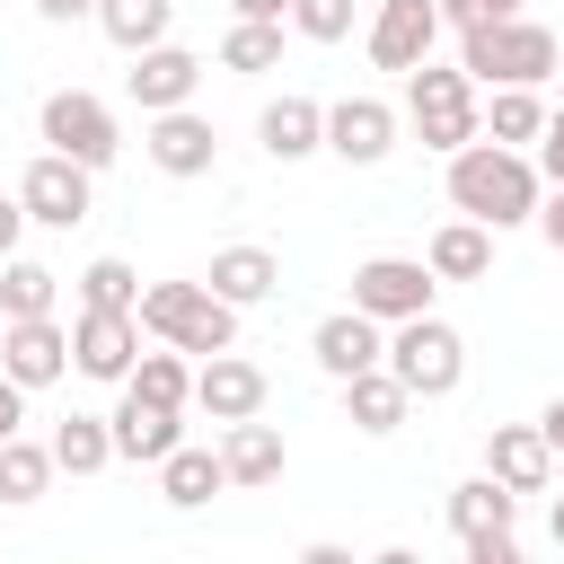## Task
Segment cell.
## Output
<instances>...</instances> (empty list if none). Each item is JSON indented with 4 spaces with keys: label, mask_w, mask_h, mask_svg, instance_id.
Wrapping results in <instances>:
<instances>
[{
    "label": "cell",
    "mask_w": 564,
    "mask_h": 564,
    "mask_svg": "<svg viewBox=\"0 0 564 564\" xmlns=\"http://www.w3.org/2000/svg\"><path fill=\"white\" fill-rule=\"evenodd\" d=\"M538 194H546V176H538L529 150H502V141L449 150V203H458V220H485L502 238V229L538 220Z\"/></svg>",
    "instance_id": "obj_1"
},
{
    "label": "cell",
    "mask_w": 564,
    "mask_h": 564,
    "mask_svg": "<svg viewBox=\"0 0 564 564\" xmlns=\"http://www.w3.org/2000/svg\"><path fill=\"white\" fill-rule=\"evenodd\" d=\"M555 62H564V44L538 18H476V26H458V70L476 88H538Z\"/></svg>",
    "instance_id": "obj_2"
},
{
    "label": "cell",
    "mask_w": 564,
    "mask_h": 564,
    "mask_svg": "<svg viewBox=\"0 0 564 564\" xmlns=\"http://www.w3.org/2000/svg\"><path fill=\"white\" fill-rule=\"evenodd\" d=\"M132 326H141V335H159V344H176V352H203V361L238 344V308H229V300H212L203 282H141Z\"/></svg>",
    "instance_id": "obj_3"
},
{
    "label": "cell",
    "mask_w": 564,
    "mask_h": 564,
    "mask_svg": "<svg viewBox=\"0 0 564 564\" xmlns=\"http://www.w3.org/2000/svg\"><path fill=\"white\" fill-rule=\"evenodd\" d=\"M405 123L423 132V150H467L476 141V79L458 62H414L405 70Z\"/></svg>",
    "instance_id": "obj_4"
},
{
    "label": "cell",
    "mask_w": 564,
    "mask_h": 564,
    "mask_svg": "<svg viewBox=\"0 0 564 564\" xmlns=\"http://www.w3.org/2000/svg\"><path fill=\"white\" fill-rule=\"evenodd\" d=\"M388 370H397V388L405 397H449L458 379H467V335L449 326V317H405V326H388Z\"/></svg>",
    "instance_id": "obj_5"
},
{
    "label": "cell",
    "mask_w": 564,
    "mask_h": 564,
    "mask_svg": "<svg viewBox=\"0 0 564 564\" xmlns=\"http://www.w3.org/2000/svg\"><path fill=\"white\" fill-rule=\"evenodd\" d=\"M35 132H44V150L53 159H70V167H115V150H123V132H115V106L106 97H88V88H53L44 97V115H35Z\"/></svg>",
    "instance_id": "obj_6"
},
{
    "label": "cell",
    "mask_w": 564,
    "mask_h": 564,
    "mask_svg": "<svg viewBox=\"0 0 564 564\" xmlns=\"http://www.w3.org/2000/svg\"><path fill=\"white\" fill-rule=\"evenodd\" d=\"M352 308L379 317V326L423 317L432 308V264L423 256H370V264H352Z\"/></svg>",
    "instance_id": "obj_7"
},
{
    "label": "cell",
    "mask_w": 564,
    "mask_h": 564,
    "mask_svg": "<svg viewBox=\"0 0 564 564\" xmlns=\"http://www.w3.org/2000/svg\"><path fill=\"white\" fill-rule=\"evenodd\" d=\"M132 361H141V326H132L123 308H79V317H70V370H79V379L123 388Z\"/></svg>",
    "instance_id": "obj_8"
},
{
    "label": "cell",
    "mask_w": 564,
    "mask_h": 564,
    "mask_svg": "<svg viewBox=\"0 0 564 564\" xmlns=\"http://www.w3.org/2000/svg\"><path fill=\"white\" fill-rule=\"evenodd\" d=\"M18 203H26V220H44V229H79V220H88V203H97V176L44 150V159H26Z\"/></svg>",
    "instance_id": "obj_9"
},
{
    "label": "cell",
    "mask_w": 564,
    "mask_h": 564,
    "mask_svg": "<svg viewBox=\"0 0 564 564\" xmlns=\"http://www.w3.org/2000/svg\"><path fill=\"white\" fill-rule=\"evenodd\" d=\"M0 370L35 397V388H53L62 370H70V326L62 317H0Z\"/></svg>",
    "instance_id": "obj_10"
},
{
    "label": "cell",
    "mask_w": 564,
    "mask_h": 564,
    "mask_svg": "<svg viewBox=\"0 0 564 564\" xmlns=\"http://www.w3.org/2000/svg\"><path fill=\"white\" fill-rule=\"evenodd\" d=\"M361 44H370L379 70H414V62H432V44H441V9H432V0H379L370 26H361Z\"/></svg>",
    "instance_id": "obj_11"
},
{
    "label": "cell",
    "mask_w": 564,
    "mask_h": 564,
    "mask_svg": "<svg viewBox=\"0 0 564 564\" xmlns=\"http://www.w3.org/2000/svg\"><path fill=\"white\" fill-rule=\"evenodd\" d=\"M194 88H203V62H194L185 44H150V53H132V70H123V97H132L141 115H176V106H194Z\"/></svg>",
    "instance_id": "obj_12"
},
{
    "label": "cell",
    "mask_w": 564,
    "mask_h": 564,
    "mask_svg": "<svg viewBox=\"0 0 564 564\" xmlns=\"http://www.w3.org/2000/svg\"><path fill=\"white\" fill-rule=\"evenodd\" d=\"M326 150H335L344 167H379V159L397 150V106H388V97H335V106H326Z\"/></svg>",
    "instance_id": "obj_13"
},
{
    "label": "cell",
    "mask_w": 564,
    "mask_h": 564,
    "mask_svg": "<svg viewBox=\"0 0 564 564\" xmlns=\"http://www.w3.org/2000/svg\"><path fill=\"white\" fill-rule=\"evenodd\" d=\"M141 159H150L159 176H212V159H220V132H212V115L176 106V115H150V132H141Z\"/></svg>",
    "instance_id": "obj_14"
},
{
    "label": "cell",
    "mask_w": 564,
    "mask_h": 564,
    "mask_svg": "<svg viewBox=\"0 0 564 564\" xmlns=\"http://www.w3.org/2000/svg\"><path fill=\"white\" fill-rule=\"evenodd\" d=\"M308 352H317V370L344 388V379H361V370H379V361H388V326H379V317H361V308H335V317H317Z\"/></svg>",
    "instance_id": "obj_15"
},
{
    "label": "cell",
    "mask_w": 564,
    "mask_h": 564,
    "mask_svg": "<svg viewBox=\"0 0 564 564\" xmlns=\"http://www.w3.org/2000/svg\"><path fill=\"white\" fill-rule=\"evenodd\" d=\"M194 405H203L220 432H229V423H256V414H264V370L229 344V352H212V361L194 370Z\"/></svg>",
    "instance_id": "obj_16"
},
{
    "label": "cell",
    "mask_w": 564,
    "mask_h": 564,
    "mask_svg": "<svg viewBox=\"0 0 564 564\" xmlns=\"http://www.w3.org/2000/svg\"><path fill=\"white\" fill-rule=\"evenodd\" d=\"M106 432H115V458H132V467H159L176 441H185V414L176 405H150V397H115V414H106Z\"/></svg>",
    "instance_id": "obj_17"
},
{
    "label": "cell",
    "mask_w": 564,
    "mask_h": 564,
    "mask_svg": "<svg viewBox=\"0 0 564 564\" xmlns=\"http://www.w3.org/2000/svg\"><path fill=\"white\" fill-rule=\"evenodd\" d=\"M485 476L511 494H546L555 485V449L538 441V423H494L485 432Z\"/></svg>",
    "instance_id": "obj_18"
},
{
    "label": "cell",
    "mask_w": 564,
    "mask_h": 564,
    "mask_svg": "<svg viewBox=\"0 0 564 564\" xmlns=\"http://www.w3.org/2000/svg\"><path fill=\"white\" fill-rule=\"evenodd\" d=\"M256 141H264V159H282V167H291V159H317V150H326V106L282 88V97L256 115Z\"/></svg>",
    "instance_id": "obj_19"
},
{
    "label": "cell",
    "mask_w": 564,
    "mask_h": 564,
    "mask_svg": "<svg viewBox=\"0 0 564 564\" xmlns=\"http://www.w3.org/2000/svg\"><path fill=\"white\" fill-rule=\"evenodd\" d=\"M203 291L229 300V308H256V300L282 291V256H273V247H220L212 273H203Z\"/></svg>",
    "instance_id": "obj_20"
},
{
    "label": "cell",
    "mask_w": 564,
    "mask_h": 564,
    "mask_svg": "<svg viewBox=\"0 0 564 564\" xmlns=\"http://www.w3.org/2000/svg\"><path fill=\"white\" fill-rule=\"evenodd\" d=\"M423 264H432V282H485L494 273V229L485 220H441Z\"/></svg>",
    "instance_id": "obj_21"
},
{
    "label": "cell",
    "mask_w": 564,
    "mask_h": 564,
    "mask_svg": "<svg viewBox=\"0 0 564 564\" xmlns=\"http://www.w3.org/2000/svg\"><path fill=\"white\" fill-rule=\"evenodd\" d=\"M511 520H520V494L511 485H494V476H467V485H449V529L476 546V538H511Z\"/></svg>",
    "instance_id": "obj_22"
},
{
    "label": "cell",
    "mask_w": 564,
    "mask_h": 564,
    "mask_svg": "<svg viewBox=\"0 0 564 564\" xmlns=\"http://www.w3.org/2000/svg\"><path fill=\"white\" fill-rule=\"evenodd\" d=\"M220 485H229V476H220V449H194V441H176V449L159 458V502H167V511H203Z\"/></svg>",
    "instance_id": "obj_23"
},
{
    "label": "cell",
    "mask_w": 564,
    "mask_h": 564,
    "mask_svg": "<svg viewBox=\"0 0 564 564\" xmlns=\"http://www.w3.org/2000/svg\"><path fill=\"white\" fill-rule=\"evenodd\" d=\"M405 388H397V370L379 361V370H361V379H344V414H352V432H370V441H388L397 423H405Z\"/></svg>",
    "instance_id": "obj_24"
},
{
    "label": "cell",
    "mask_w": 564,
    "mask_h": 564,
    "mask_svg": "<svg viewBox=\"0 0 564 564\" xmlns=\"http://www.w3.org/2000/svg\"><path fill=\"white\" fill-rule=\"evenodd\" d=\"M538 132H546V97H538V88H494V106H476V141L529 150Z\"/></svg>",
    "instance_id": "obj_25"
},
{
    "label": "cell",
    "mask_w": 564,
    "mask_h": 564,
    "mask_svg": "<svg viewBox=\"0 0 564 564\" xmlns=\"http://www.w3.org/2000/svg\"><path fill=\"white\" fill-rule=\"evenodd\" d=\"M44 449H53V476H97V467H115V432H106V414H62Z\"/></svg>",
    "instance_id": "obj_26"
},
{
    "label": "cell",
    "mask_w": 564,
    "mask_h": 564,
    "mask_svg": "<svg viewBox=\"0 0 564 564\" xmlns=\"http://www.w3.org/2000/svg\"><path fill=\"white\" fill-rule=\"evenodd\" d=\"M220 476H229V485H273V476H282V432H273V423H229Z\"/></svg>",
    "instance_id": "obj_27"
},
{
    "label": "cell",
    "mask_w": 564,
    "mask_h": 564,
    "mask_svg": "<svg viewBox=\"0 0 564 564\" xmlns=\"http://www.w3.org/2000/svg\"><path fill=\"white\" fill-rule=\"evenodd\" d=\"M97 26H106L123 53H150V44H167L176 0H97Z\"/></svg>",
    "instance_id": "obj_28"
},
{
    "label": "cell",
    "mask_w": 564,
    "mask_h": 564,
    "mask_svg": "<svg viewBox=\"0 0 564 564\" xmlns=\"http://www.w3.org/2000/svg\"><path fill=\"white\" fill-rule=\"evenodd\" d=\"M53 300H62V273L53 264H35V256H9L0 264V317H53Z\"/></svg>",
    "instance_id": "obj_29"
},
{
    "label": "cell",
    "mask_w": 564,
    "mask_h": 564,
    "mask_svg": "<svg viewBox=\"0 0 564 564\" xmlns=\"http://www.w3.org/2000/svg\"><path fill=\"white\" fill-rule=\"evenodd\" d=\"M123 388H132V397H150V405H176V414L194 405V370H185V352H176V344H167V352H141Z\"/></svg>",
    "instance_id": "obj_30"
},
{
    "label": "cell",
    "mask_w": 564,
    "mask_h": 564,
    "mask_svg": "<svg viewBox=\"0 0 564 564\" xmlns=\"http://www.w3.org/2000/svg\"><path fill=\"white\" fill-rule=\"evenodd\" d=\"M44 485H53V449L44 441H0V502H44Z\"/></svg>",
    "instance_id": "obj_31"
},
{
    "label": "cell",
    "mask_w": 564,
    "mask_h": 564,
    "mask_svg": "<svg viewBox=\"0 0 564 564\" xmlns=\"http://www.w3.org/2000/svg\"><path fill=\"white\" fill-rule=\"evenodd\" d=\"M220 70H282V26H264V18H238L229 35H220Z\"/></svg>",
    "instance_id": "obj_32"
},
{
    "label": "cell",
    "mask_w": 564,
    "mask_h": 564,
    "mask_svg": "<svg viewBox=\"0 0 564 564\" xmlns=\"http://www.w3.org/2000/svg\"><path fill=\"white\" fill-rule=\"evenodd\" d=\"M79 308H123V317H132V308H141V273H132L123 256H97V264L79 273Z\"/></svg>",
    "instance_id": "obj_33"
},
{
    "label": "cell",
    "mask_w": 564,
    "mask_h": 564,
    "mask_svg": "<svg viewBox=\"0 0 564 564\" xmlns=\"http://www.w3.org/2000/svg\"><path fill=\"white\" fill-rule=\"evenodd\" d=\"M291 26L308 44H344L352 35V0H291Z\"/></svg>",
    "instance_id": "obj_34"
},
{
    "label": "cell",
    "mask_w": 564,
    "mask_h": 564,
    "mask_svg": "<svg viewBox=\"0 0 564 564\" xmlns=\"http://www.w3.org/2000/svg\"><path fill=\"white\" fill-rule=\"evenodd\" d=\"M441 26H476V18H529V0H432Z\"/></svg>",
    "instance_id": "obj_35"
},
{
    "label": "cell",
    "mask_w": 564,
    "mask_h": 564,
    "mask_svg": "<svg viewBox=\"0 0 564 564\" xmlns=\"http://www.w3.org/2000/svg\"><path fill=\"white\" fill-rule=\"evenodd\" d=\"M538 176L564 185V106H546V132H538Z\"/></svg>",
    "instance_id": "obj_36"
},
{
    "label": "cell",
    "mask_w": 564,
    "mask_h": 564,
    "mask_svg": "<svg viewBox=\"0 0 564 564\" xmlns=\"http://www.w3.org/2000/svg\"><path fill=\"white\" fill-rule=\"evenodd\" d=\"M18 238H26V203H18V194H0V264L18 256Z\"/></svg>",
    "instance_id": "obj_37"
},
{
    "label": "cell",
    "mask_w": 564,
    "mask_h": 564,
    "mask_svg": "<svg viewBox=\"0 0 564 564\" xmlns=\"http://www.w3.org/2000/svg\"><path fill=\"white\" fill-rule=\"evenodd\" d=\"M18 423H26V388L0 370V432H18Z\"/></svg>",
    "instance_id": "obj_38"
},
{
    "label": "cell",
    "mask_w": 564,
    "mask_h": 564,
    "mask_svg": "<svg viewBox=\"0 0 564 564\" xmlns=\"http://www.w3.org/2000/svg\"><path fill=\"white\" fill-rule=\"evenodd\" d=\"M467 564H529V555H520L511 538H476V546H467Z\"/></svg>",
    "instance_id": "obj_39"
},
{
    "label": "cell",
    "mask_w": 564,
    "mask_h": 564,
    "mask_svg": "<svg viewBox=\"0 0 564 564\" xmlns=\"http://www.w3.org/2000/svg\"><path fill=\"white\" fill-rule=\"evenodd\" d=\"M35 18H53V26H79V18H97V0H35Z\"/></svg>",
    "instance_id": "obj_40"
},
{
    "label": "cell",
    "mask_w": 564,
    "mask_h": 564,
    "mask_svg": "<svg viewBox=\"0 0 564 564\" xmlns=\"http://www.w3.org/2000/svg\"><path fill=\"white\" fill-rule=\"evenodd\" d=\"M538 441H546V449H555V467H564V397L538 414Z\"/></svg>",
    "instance_id": "obj_41"
},
{
    "label": "cell",
    "mask_w": 564,
    "mask_h": 564,
    "mask_svg": "<svg viewBox=\"0 0 564 564\" xmlns=\"http://www.w3.org/2000/svg\"><path fill=\"white\" fill-rule=\"evenodd\" d=\"M229 9H238V18H264V26H282V18H291V0H229Z\"/></svg>",
    "instance_id": "obj_42"
},
{
    "label": "cell",
    "mask_w": 564,
    "mask_h": 564,
    "mask_svg": "<svg viewBox=\"0 0 564 564\" xmlns=\"http://www.w3.org/2000/svg\"><path fill=\"white\" fill-rule=\"evenodd\" d=\"M300 564H352V546H326L317 538V546H300Z\"/></svg>",
    "instance_id": "obj_43"
},
{
    "label": "cell",
    "mask_w": 564,
    "mask_h": 564,
    "mask_svg": "<svg viewBox=\"0 0 564 564\" xmlns=\"http://www.w3.org/2000/svg\"><path fill=\"white\" fill-rule=\"evenodd\" d=\"M361 564H423L414 546H379V555H361Z\"/></svg>",
    "instance_id": "obj_44"
},
{
    "label": "cell",
    "mask_w": 564,
    "mask_h": 564,
    "mask_svg": "<svg viewBox=\"0 0 564 564\" xmlns=\"http://www.w3.org/2000/svg\"><path fill=\"white\" fill-rule=\"evenodd\" d=\"M546 529H555V546H564V494H555V511H546Z\"/></svg>",
    "instance_id": "obj_45"
},
{
    "label": "cell",
    "mask_w": 564,
    "mask_h": 564,
    "mask_svg": "<svg viewBox=\"0 0 564 564\" xmlns=\"http://www.w3.org/2000/svg\"><path fill=\"white\" fill-rule=\"evenodd\" d=\"M0 441H18V432H0Z\"/></svg>",
    "instance_id": "obj_46"
}]
</instances>
